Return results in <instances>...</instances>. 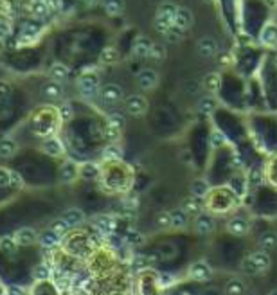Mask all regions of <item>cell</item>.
I'll return each mask as SVG.
<instances>
[{"label":"cell","mask_w":277,"mask_h":295,"mask_svg":"<svg viewBox=\"0 0 277 295\" xmlns=\"http://www.w3.org/2000/svg\"><path fill=\"white\" fill-rule=\"evenodd\" d=\"M103 159L108 160V162H117V160L122 159V148L117 146V144H110L103 152Z\"/></svg>","instance_id":"38"},{"label":"cell","mask_w":277,"mask_h":295,"mask_svg":"<svg viewBox=\"0 0 277 295\" xmlns=\"http://www.w3.org/2000/svg\"><path fill=\"white\" fill-rule=\"evenodd\" d=\"M124 128V117L121 114H110L106 121V137L108 140H117Z\"/></svg>","instance_id":"13"},{"label":"cell","mask_w":277,"mask_h":295,"mask_svg":"<svg viewBox=\"0 0 277 295\" xmlns=\"http://www.w3.org/2000/svg\"><path fill=\"white\" fill-rule=\"evenodd\" d=\"M238 203H240V198L234 195L229 185L211 189L209 195L205 196V207L212 213H227V210L234 209Z\"/></svg>","instance_id":"1"},{"label":"cell","mask_w":277,"mask_h":295,"mask_svg":"<svg viewBox=\"0 0 277 295\" xmlns=\"http://www.w3.org/2000/svg\"><path fill=\"white\" fill-rule=\"evenodd\" d=\"M265 177L268 178V182H272L273 185H277V157L268 162V166L265 167Z\"/></svg>","instance_id":"46"},{"label":"cell","mask_w":277,"mask_h":295,"mask_svg":"<svg viewBox=\"0 0 277 295\" xmlns=\"http://www.w3.org/2000/svg\"><path fill=\"white\" fill-rule=\"evenodd\" d=\"M268 295H277V290H272V291H270Z\"/></svg>","instance_id":"59"},{"label":"cell","mask_w":277,"mask_h":295,"mask_svg":"<svg viewBox=\"0 0 277 295\" xmlns=\"http://www.w3.org/2000/svg\"><path fill=\"white\" fill-rule=\"evenodd\" d=\"M11 33H13V27L11 24H9V20L0 18V41L8 40V38L11 36Z\"/></svg>","instance_id":"48"},{"label":"cell","mask_w":277,"mask_h":295,"mask_svg":"<svg viewBox=\"0 0 277 295\" xmlns=\"http://www.w3.org/2000/svg\"><path fill=\"white\" fill-rule=\"evenodd\" d=\"M259 41L263 47H275L277 45V24L268 22L263 26L261 34H259Z\"/></svg>","instance_id":"15"},{"label":"cell","mask_w":277,"mask_h":295,"mask_svg":"<svg viewBox=\"0 0 277 295\" xmlns=\"http://www.w3.org/2000/svg\"><path fill=\"white\" fill-rule=\"evenodd\" d=\"M16 241L13 236H4V238H0V250L4 252V254H15L16 250Z\"/></svg>","instance_id":"43"},{"label":"cell","mask_w":277,"mask_h":295,"mask_svg":"<svg viewBox=\"0 0 277 295\" xmlns=\"http://www.w3.org/2000/svg\"><path fill=\"white\" fill-rule=\"evenodd\" d=\"M13 238H15V241L18 247H29V245H33L38 241L36 230L31 229V227H22V229L15 230V233H13Z\"/></svg>","instance_id":"16"},{"label":"cell","mask_w":277,"mask_h":295,"mask_svg":"<svg viewBox=\"0 0 277 295\" xmlns=\"http://www.w3.org/2000/svg\"><path fill=\"white\" fill-rule=\"evenodd\" d=\"M211 144H212V148H223V146L227 144L225 135H223V133H220V132H212Z\"/></svg>","instance_id":"51"},{"label":"cell","mask_w":277,"mask_h":295,"mask_svg":"<svg viewBox=\"0 0 277 295\" xmlns=\"http://www.w3.org/2000/svg\"><path fill=\"white\" fill-rule=\"evenodd\" d=\"M177 9H178V6L173 4V2H162V4L159 6L157 16H160L162 20H166V22H169L175 26V15H177Z\"/></svg>","instance_id":"30"},{"label":"cell","mask_w":277,"mask_h":295,"mask_svg":"<svg viewBox=\"0 0 277 295\" xmlns=\"http://www.w3.org/2000/svg\"><path fill=\"white\" fill-rule=\"evenodd\" d=\"M187 276L191 277L193 281H196V283H207V281L212 279L215 270H212V266L207 261L198 259V261L191 263V266H189V270H187Z\"/></svg>","instance_id":"6"},{"label":"cell","mask_w":277,"mask_h":295,"mask_svg":"<svg viewBox=\"0 0 277 295\" xmlns=\"http://www.w3.org/2000/svg\"><path fill=\"white\" fill-rule=\"evenodd\" d=\"M41 150H44V153H47L49 157H61L63 153H65V146H63L61 140L56 139V137H51V139L45 140Z\"/></svg>","instance_id":"26"},{"label":"cell","mask_w":277,"mask_h":295,"mask_svg":"<svg viewBox=\"0 0 277 295\" xmlns=\"http://www.w3.org/2000/svg\"><path fill=\"white\" fill-rule=\"evenodd\" d=\"M157 225L160 229H169L171 227V214L169 210H162V213L157 214Z\"/></svg>","instance_id":"49"},{"label":"cell","mask_w":277,"mask_h":295,"mask_svg":"<svg viewBox=\"0 0 277 295\" xmlns=\"http://www.w3.org/2000/svg\"><path fill=\"white\" fill-rule=\"evenodd\" d=\"M0 89H8V85H2V83H0ZM0 94H9V90H0Z\"/></svg>","instance_id":"56"},{"label":"cell","mask_w":277,"mask_h":295,"mask_svg":"<svg viewBox=\"0 0 277 295\" xmlns=\"http://www.w3.org/2000/svg\"><path fill=\"white\" fill-rule=\"evenodd\" d=\"M101 8L108 16H121L126 9L124 0H101Z\"/></svg>","instance_id":"24"},{"label":"cell","mask_w":277,"mask_h":295,"mask_svg":"<svg viewBox=\"0 0 277 295\" xmlns=\"http://www.w3.org/2000/svg\"><path fill=\"white\" fill-rule=\"evenodd\" d=\"M189 191H191V195L196 196V198L205 200V196L211 191V185H209L207 178H195V180L191 182V185H189Z\"/></svg>","instance_id":"28"},{"label":"cell","mask_w":277,"mask_h":295,"mask_svg":"<svg viewBox=\"0 0 277 295\" xmlns=\"http://www.w3.org/2000/svg\"><path fill=\"white\" fill-rule=\"evenodd\" d=\"M164 56H166V49L160 47V45H157V44H155V47H153V51H152V58H155V59H162Z\"/></svg>","instance_id":"53"},{"label":"cell","mask_w":277,"mask_h":295,"mask_svg":"<svg viewBox=\"0 0 277 295\" xmlns=\"http://www.w3.org/2000/svg\"><path fill=\"white\" fill-rule=\"evenodd\" d=\"M229 187L234 191V195L238 196L240 200H245L247 198V193H248V182H247V177L245 175H232L229 182Z\"/></svg>","instance_id":"18"},{"label":"cell","mask_w":277,"mask_h":295,"mask_svg":"<svg viewBox=\"0 0 277 295\" xmlns=\"http://www.w3.org/2000/svg\"><path fill=\"white\" fill-rule=\"evenodd\" d=\"M270 4H272L273 8H277V0H270Z\"/></svg>","instance_id":"58"},{"label":"cell","mask_w":277,"mask_h":295,"mask_svg":"<svg viewBox=\"0 0 277 295\" xmlns=\"http://www.w3.org/2000/svg\"><path fill=\"white\" fill-rule=\"evenodd\" d=\"M153 47H155V44L152 41V38H148L146 34H139L133 41L132 52L137 58H152Z\"/></svg>","instance_id":"10"},{"label":"cell","mask_w":277,"mask_h":295,"mask_svg":"<svg viewBox=\"0 0 277 295\" xmlns=\"http://www.w3.org/2000/svg\"><path fill=\"white\" fill-rule=\"evenodd\" d=\"M71 76V69H69V65H65L63 61H54L51 67H49V78L52 79V81H65L67 78Z\"/></svg>","instance_id":"21"},{"label":"cell","mask_w":277,"mask_h":295,"mask_svg":"<svg viewBox=\"0 0 277 295\" xmlns=\"http://www.w3.org/2000/svg\"><path fill=\"white\" fill-rule=\"evenodd\" d=\"M225 229H227V233L232 234V236L243 238L250 233V221L243 216H232L229 221H227Z\"/></svg>","instance_id":"9"},{"label":"cell","mask_w":277,"mask_h":295,"mask_svg":"<svg viewBox=\"0 0 277 295\" xmlns=\"http://www.w3.org/2000/svg\"><path fill=\"white\" fill-rule=\"evenodd\" d=\"M216 229V221L211 214L207 213H200L198 216L195 218V233L200 234V236H209L212 234Z\"/></svg>","instance_id":"11"},{"label":"cell","mask_w":277,"mask_h":295,"mask_svg":"<svg viewBox=\"0 0 277 295\" xmlns=\"http://www.w3.org/2000/svg\"><path fill=\"white\" fill-rule=\"evenodd\" d=\"M6 295H26V290L22 286H9Z\"/></svg>","instance_id":"54"},{"label":"cell","mask_w":277,"mask_h":295,"mask_svg":"<svg viewBox=\"0 0 277 295\" xmlns=\"http://www.w3.org/2000/svg\"><path fill=\"white\" fill-rule=\"evenodd\" d=\"M198 110L202 112L203 115H211L212 112L216 110V101H215V97H211V96L202 97V99L198 101Z\"/></svg>","instance_id":"39"},{"label":"cell","mask_w":277,"mask_h":295,"mask_svg":"<svg viewBox=\"0 0 277 295\" xmlns=\"http://www.w3.org/2000/svg\"><path fill=\"white\" fill-rule=\"evenodd\" d=\"M124 110L128 112L130 115H142L148 110V99L141 94H132L124 99Z\"/></svg>","instance_id":"8"},{"label":"cell","mask_w":277,"mask_h":295,"mask_svg":"<svg viewBox=\"0 0 277 295\" xmlns=\"http://www.w3.org/2000/svg\"><path fill=\"white\" fill-rule=\"evenodd\" d=\"M272 265V259H270V254L266 250H254L243 258L241 261V272L247 273V276H259V273L266 272Z\"/></svg>","instance_id":"2"},{"label":"cell","mask_w":277,"mask_h":295,"mask_svg":"<svg viewBox=\"0 0 277 295\" xmlns=\"http://www.w3.org/2000/svg\"><path fill=\"white\" fill-rule=\"evenodd\" d=\"M265 180V171L259 166H252L247 173V182H248V189H258L259 185Z\"/></svg>","instance_id":"31"},{"label":"cell","mask_w":277,"mask_h":295,"mask_svg":"<svg viewBox=\"0 0 277 295\" xmlns=\"http://www.w3.org/2000/svg\"><path fill=\"white\" fill-rule=\"evenodd\" d=\"M33 276L38 283H41V281H51L52 276H54V272H52V266L49 265V263H40V265L34 266Z\"/></svg>","instance_id":"35"},{"label":"cell","mask_w":277,"mask_h":295,"mask_svg":"<svg viewBox=\"0 0 277 295\" xmlns=\"http://www.w3.org/2000/svg\"><path fill=\"white\" fill-rule=\"evenodd\" d=\"M259 247H261V250H266V252L277 248V233H272V230L263 233L261 236H259Z\"/></svg>","instance_id":"36"},{"label":"cell","mask_w":277,"mask_h":295,"mask_svg":"<svg viewBox=\"0 0 277 295\" xmlns=\"http://www.w3.org/2000/svg\"><path fill=\"white\" fill-rule=\"evenodd\" d=\"M225 293L227 295H245L247 293V284L240 277H232L225 283Z\"/></svg>","instance_id":"32"},{"label":"cell","mask_w":277,"mask_h":295,"mask_svg":"<svg viewBox=\"0 0 277 295\" xmlns=\"http://www.w3.org/2000/svg\"><path fill=\"white\" fill-rule=\"evenodd\" d=\"M175 283H177V277H175L173 273H159V276H157V284H159L160 290H167V288H171Z\"/></svg>","instance_id":"44"},{"label":"cell","mask_w":277,"mask_h":295,"mask_svg":"<svg viewBox=\"0 0 277 295\" xmlns=\"http://www.w3.org/2000/svg\"><path fill=\"white\" fill-rule=\"evenodd\" d=\"M203 87H205V90H209V92H216V90L220 89V74L218 72L207 74L205 79H203Z\"/></svg>","instance_id":"40"},{"label":"cell","mask_w":277,"mask_h":295,"mask_svg":"<svg viewBox=\"0 0 277 295\" xmlns=\"http://www.w3.org/2000/svg\"><path fill=\"white\" fill-rule=\"evenodd\" d=\"M79 177V166L72 160H65L59 167V178L63 184H71Z\"/></svg>","instance_id":"17"},{"label":"cell","mask_w":277,"mask_h":295,"mask_svg":"<svg viewBox=\"0 0 277 295\" xmlns=\"http://www.w3.org/2000/svg\"><path fill=\"white\" fill-rule=\"evenodd\" d=\"M196 51L202 58H212L215 54H218V41L211 36H203L196 44Z\"/></svg>","instance_id":"14"},{"label":"cell","mask_w":277,"mask_h":295,"mask_svg":"<svg viewBox=\"0 0 277 295\" xmlns=\"http://www.w3.org/2000/svg\"><path fill=\"white\" fill-rule=\"evenodd\" d=\"M78 89L81 97L85 99H94L101 92V79L96 70H85L78 78Z\"/></svg>","instance_id":"3"},{"label":"cell","mask_w":277,"mask_h":295,"mask_svg":"<svg viewBox=\"0 0 277 295\" xmlns=\"http://www.w3.org/2000/svg\"><path fill=\"white\" fill-rule=\"evenodd\" d=\"M124 241H126V245H128V247H141L146 240H144V236L139 233V230H130V233L126 234Z\"/></svg>","instance_id":"42"},{"label":"cell","mask_w":277,"mask_h":295,"mask_svg":"<svg viewBox=\"0 0 277 295\" xmlns=\"http://www.w3.org/2000/svg\"><path fill=\"white\" fill-rule=\"evenodd\" d=\"M171 214V229H185L189 225V214L185 213L182 207H177V209H171L169 210Z\"/></svg>","instance_id":"23"},{"label":"cell","mask_w":277,"mask_h":295,"mask_svg":"<svg viewBox=\"0 0 277 295\" xmlns=\"http://www.w3.org/2000/svg\"><path fill=\"white\" fill-rule=\"evenodd\" d=\"M58 112H59V119H61L63 122H69L72 117H74V108H72L71 103H61Z\"/></svg>","instance_id":"47"},{"label":"cell","mask_w":277,"mask_h":295,"mask_svg":"<svg viewBox=\"0 0 277 295\" xmlns=\"http://www.w3.org/2000/svg\"><path fill=\"white\" fill-rule=\"evenodd\" d=\"M61 218L72 227V229L83 225V223H85V220H87L85 213H83L81 209H78V207H71V209H67L65 213L61 214Z\"/></svg>","instance_id":"22"},{"label":"cell","mask_w":277,"mask_h":295,"mask_svg":"<svg viewBox=\"0 0 277 295\" xmlns=\"http://www.w3.org/2000/svg\"><path fill=\"white\" fill-rule=\"evenodd\" d=\"M49 229H51L54 234H58L59 238H65L67 234L71 233V229H72V227L69 225V223H67V221L63 220L61 216H59L58 220H54V221H52V223H51V225H49Z\"/></svg>","instance_id":"37"},{"label":"cell","mask_w":277,"mask_h":295,"mask_svg":"<svg viewBox=\"0 0 277 295\" xmlns=\"http://www.w3.org/2000/svg\"><path fill=\"white\" fill-rule=\"evenodd\" d=\"M117 59H119V51L114 45H106L99 52V63H103V65H114V63H117Z\"/></svg>","instance_id":"34"},{"label":"cell","mask_w":277,"mask_h":295,"mask_svg":"<svg viewBox=\"0 0 277 295\" xmlns=\"http://www.w3.org/2000/svg\"><path fill=\"white\" fill-rule=\"evenodd\" d=\"M41 27H44V26H41V20H38V18L27 20V22L24 24L22 31H20L18 38H16V47H18V45L33 44V41L36 40L38 36H40Z\"/></svg>","instance_id":"4"},{"label":"cell","mask_w":277,"mask_h":295,"mask_svg":"<svg viewBox=\"0 0 277 295\" xmlns=\"http://www.w3.org/2000/svg\"><path fill=\"white\" fill-rule=\"evenodd\" d=\"M41 94H44V97L45 99H49V101H58V99H61V96H63V89H61V83H58V81H47L44 87H41Z\"/></svg>","instance_id":"25"},{"label":"cell","mask_w":277,"mask_h":295,"mask_svg":"<svg viewBox=\"0 0 277 295\" xmlns=\"http://www.w3.org/2000/svg\"><path fill=\"white\" fill-rule=\"evenodd\" d=\"M11 185V170L0 167V187H9Z\"/></svg>","instance_id":"50"},{"label":"cell","mask_w":277,"mask_h":295,"mask_svg":"<svg viewBox=\"0 0 277 295\" xmlns=\"http://www.w3.org/2000/svg\"><path fill=\"white\" fill-rule=\"evenodd\" d=\"M94 229L97 230V234H101L103 238H108L112 234H115V227H117V221L110 214H99V216L94 218L92 221Z\"/></svg>","instance_id":"7"},{"label":"cell","mask_w":277,"mask_h":295,"mask_svg":"<svg viewBox=\"0 0 277 295\" xmlns=\"http://www.w3.org/2000/svg\"><path fill=\"white\" fill-rule=\"evenodd\" d=\"M83 4L85 6H89V8H94V6H97L101 2V0H81Z\"/></svg>","instance_id":"55"},{"label":"cell","mask_w":277,"mask_h":295,"mask_svg":"<svg viewBox=\"0 0 277 295\" xmlns=\"http://www.w3.org/2000/svg\"><path fill=\"white\" fill-rule=\"evenodd\" d=\"M184 36H185V31L180 29V27H177V26H173L166 34H164V38H166L169 44H178V41L184 40Z\"/></svg>","instance_id":"41"},{"label":"cell","mask_w":277,"mask_h":295,"mask_svg":"<svg viewBox=\"0 0 277 295\" xmlns=\"http://www.w3.org/2000/svg\"><path fill=\"white\" fill-rule=\"evenodd\" d=\"M101 173H103V170L96 162H85L79 166V177L85 178V180H97Z\"/></svg>","instance_id":"27"},{"label":"cell","mask_w":277,"mask_h":295,"mask_svg":"<svg viewBox=\"0 0 277 295\" xmlns=\"http://www.w3.org/2000/svg\"><path fill=\"white\" fill-rule=\"evenodd\" d=\"M16 152H18V144L15 139L11 137L0 139V159H11Z\"/></svg>","instance_id":"29"},{"label":"cell","mask_w":277,"mask_h":295,"mask_svg":"<svg viewBox=\"0 0 277 295\" xmlns=\"http://www.w3.org/2000/svg\"><path fill=\"white\" fill-rule=\"evenodd\" d=\"M9 187H13V189H22L24 187V178L20 177L16 171H11V185Z\"/></svg>","instance_id":"52"},{"label":"cell","mask_w":277,"mask_h":295,"mask_svg":"<svg viewBox=\"0 0 277 295\" xmlns=\"http://www.w3.org/2000/svg\"><path fill=\"white\" fill-rule=\"evenodd\" d=\"M38 241H40L41 248H47V250H52L54 247H58L59 243H61V238L58 236V234H54L51 229L45 230L44 234H41L40 238H38Z\"/></svg>","instance_id":"33"},{"label":"cell","mask_w":277,"mask_h":295,"mask_svg":"<svg viewBox=\"0 0 277 295\" xmlns=\"http://www.w3.org/2000/svg\"><path fill=\"white\" fill-rule=\"evenodd\" d=\"M101 103L104 104V107H117L119 103H122L124 101V92H122V89L119 85H115V83H108V85L101 87Z\"/></svg>","instance_id":"5"},{"label":"cell","mask_w":277,"mask_h":295,"mask_svg":"<svg viewBox=\"0 0 277 295\" xmlns=\"http://www.w3.org/2000/svg\"><path fill=\"white\" fill-rule=\"evenodd\" d=\"M195 22V15L189 8H184V6H178L177 9V15H175V26L180 27V29L187 31L189 27L193 26Z\"/></svg>","instance_id":"20"},{"label":"cell","mask_w":277,"mask_h":295,"mask_svg":"<svg viewBox=\"0 0 277 295\" xmlns=\"http://www.w3.org/2000/svg\"><path fill=\"white\" fill-rule=\"evenodd\" d=\"M130 265H132V268L135 270V272H141V270L148 268V258H146V256H141V254H135V256H132V259H130Z\"/></svg>","instance_id":"45"},{"label":"cell","mask_w":277,"mask_h":295,"mask_svg":"<svg viewBox=\"0 0 277 295\" xmlns=\"http://www.w3.org/2000/svg\"><path fill=\"white\" fill-rule=\"evenodd\" d=\"M182 209H184L189 216H198V214L203 213V209H205V200L196 198V196L191 195V196H187V198H184Z\"/></svg>","instance_id":"19"},{"label":"cell","mask_w":277,"mask_h":295,"mask_svg":"<svg viewBox=\"0 0 277 295\" xmlns=\"http://www.w3.org/2000/svg\"><path fill=\"white\" fill-rule=\"evenodd\" d=\"M137 85L141 90H153L159 85V74L153 69H142L137 74Z\"/></svg>","instance_id":"12"},{"label":"cell","mask_w":277,"mask_h":295,"mask_svg":"<svg viewBox=\"0 0 277 295\" xmlns=\"http://www.w3.org/2000/svg\"><path fill=\"white\" fill-rule=\"evenodd\" d=\"M169 295H189V293H185V291H173V293Z\"/></svg>","instance_id":"57"}]
</instances>
